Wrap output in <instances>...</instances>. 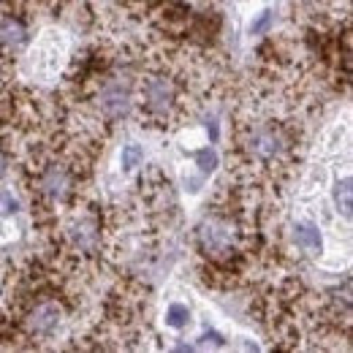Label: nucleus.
<instances>
[{"label": "nucleus", "mask_w": 353, "mask_h": 353, "mask_svg": "<svg viewBox=\"0 0 353 353\" xmlns=\"http://www.w3.org/2000/svg\"><path fill=\"white\" fill-rule=\"evenodd\" d=\"M269 85L242 101L231 123L228 163L234 182L272 190L294 172L302 144L296 120V85L285 82V63L266 68Z\"/></svg>", "instance_id": "f257e3e1"}, {"label": "nucleus", "mask_w": 353, "mask_h": 353, "mask_svg": "<svg viewBox=\"0 0 353 353\" xmlns=\"http://www.w3.org/2000/svg\"><path fill=\"white\" fill-rule=\"evenodd\" d=\"M294 242H296L299 250H307L312 256L321 253V234L312 223H296L294 225Z\"/></svg>", "instance_id": "f03ea898"}, {"label": "nucleus", "mask_w": 353, "mask_h": 353, "mask_svg": "<svg viewBox=\"0 0 353 353\" xmlns=\"http://www.w3.org/2000/svg\"><path fill=\"white\" fill-rule=\"evenodd\" d=\"M334 204H337V212H343V218H351V179L348 176L343 182H337V188H334Z\"/></svg>", "instance_id": "7ed1b4c3"}, {"label": "nucleus", "mask_w": 353, "mask_h": 353, "mask_svg": "<svg viewBox=\"0 0 353 353\" xmlns=\"http://www.w3.org/2000/svg\"><path fill=\"white\" fill-rule=\"evenodd\" d=\"M188 318H190V312H188V307H182V305H172V307L166 310V323L174 326V329L185 326Z\"/></svg>", "instance_id": "20e7f679"}, {"label": "nucleus", "mask_w": 353, "mask_h": 353, "mask_svg": "<svg viewBox=\"0 0 353 353\" xmlns=\"http://www.w3.org/2000/svg\"><path fill=\"white\" fill-rule=\"evenodd\" d=\"M139 163H141V150H139L136 144L123 147V166H125V169H133V166H139Z\"/></svg>", "instance_id": "39448f33"}, {"label": "nucleus", "mask_w": 353, "mask_h": 353, "mask_svg": "<svg viewBox=\"0 0 353 353\" xmlns=\"http://www.w3.org/2000/svg\"><path fill=\"white\" fill-rule=\"evenodd\" d=\"M269 22H272V17H269V11H264V17H261V19L253 25V33H261V30H266V28H269Z\"/></svg>", "instance_id": "423d86ee"}]
</instances>
